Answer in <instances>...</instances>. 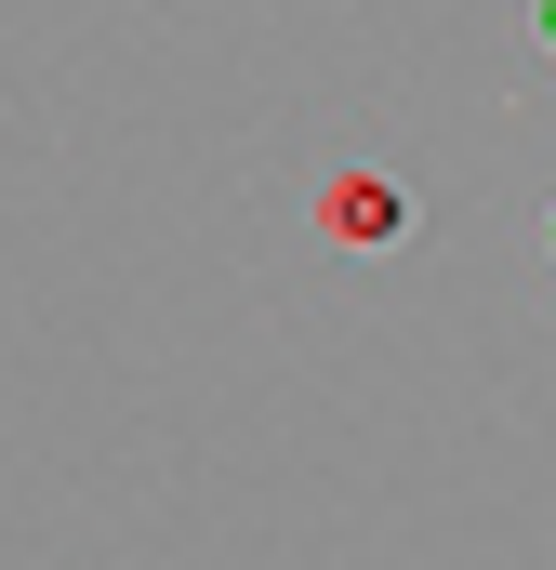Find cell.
<instances>
[{"label": "cell", "instance_id": "7a4b0ae2", "mask_svg": "<svg viewBox=\"0 0 556 570\" xmlns=\"http://www.w3.org/2000/svg\"><path fill=\"white\" fill-rule=\"evenodd\" d=\"M544 53H556V0H544Z\"/></svg>", "mask_w": 556, "mask_h": 570}, {"label": "cell", "instance_id": "6da1fadb", "mask_svg": "<svg viewBox=\"0 0 556 570\" xmlns=\"http://www.w3.org/2000/svg\"><path fill=\"white\" fill-rule=\"evenodd\" d=\"M318 239H345V253H398V239H411L398 173H331V186H318Z\"/></svg>", "mask_w": 556, "mask_h": 570}]
</instances>
